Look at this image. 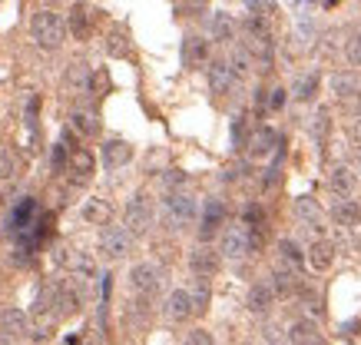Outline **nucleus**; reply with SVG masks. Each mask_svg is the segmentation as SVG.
Segmentation results:
<instances>
[{
	"instance_id": "obj_33",
	"label": "nucleus",
	"mask_w": 361,
	"mask_h": 345,
	"mask_svg": "<svg viewBox=\"0 0 361 345\" xmlns=\"http://www.w3.org/2000/svg\"><path fill=\"white\" fill-rule=\"evenodd\" d=\"M106 50H110V56H126L130 54V40H126V34H123V30H113V34L106 37Z\"/></svg>"
},
{
	"instance_id": "obj_45",
	"label": "nucleus",
	"mask_w": 361,
	"mask_h": 345,
	"mask_svg": "<svg viewBox=\"0 0 361 345\" xmlns=\"http://www.w3.org/2000/svg\"><path fill=\"white\" fill-rule=\"evenodd\" d=\"M351 133H355V136H358V140H361V116H358V120H355V123H351Z\"/></svg>"
},
{
	"instance_id": "obj_40",
	"label": "nucleus",
	"mask_w": 361,
	"mask_h": 345,
	"mask_svg": "<svg viewBox=\"0 0 361 345\" xmlns=\"http://www.w3.org/2000/svg\"><path fill=\"white\" fill-rule=\"evenodd\" d=\"M285 100H288V90L275 87V90H272V97H269V107H272V110H282Z\"/></svg>"
},
{
	"instance_id": "obj_7",
	"label": "nucleus",
	"mask_w": 361,
	"mask_h": 345,
	"mask_svg": "<svg viewBox=\"0 0 361 345\" xmlns=\"http://www.w3.org/2000/svg\"><path fill=\"white\" fill-rule=\"evenodd\" d=\"M235 83H239V77L232 73L229 60H212L209 63V87H212L216 97H229L232 90H235Z\"/></svg>"
},
{
	"instance_id": "obj_8",
	"label": "nucleus",
	"mask_w": 361,
	"mask_h": 345,
	"mask_svg": "<svg viewBox=\"0 0 361 345\" xmlns=\"http://www.w3.org/2000/svg\"><path fill=\"white\" fill-rule=\"evenodd\" d=\"M222 223H226V206H222L219 200H206L202 216H199V239H202V243H209Z\"/></svg>"
},
{
	"instance_id": "obj_6",
	"label": "nucleus",
	"mask_w": 361,
	"mask_h": 345,
	"mask_svg": "<svg viewBox=\"0 0 361 345\" xmlns=\"http://www.w3.org/2000/svg\"><path fill=\"white\" fill-rule=\"evenodd\" d=\"M159 282H163V272L153 266V262H136L130 269V286L133 292H140V296H156L159 292Z\"/></svg>"
},
{
	"instance_id": "obj_46",
	"label": "nucleus",
	"mask_w": 361,
	"mask_h": 345,
	"mask_svg": "<svg viewBox=\"0 0 361 345\" xmlns=\"http://www.w3.org/2000/svg\"><path fill=\"white\" fill-rule=\"evenodd\" d=\"M355 159H358V169H361V143L355 146Z\"/></svg>"
},
{
	"instance_id": "obj_12",
	"label": "nucleus",
	"mask_w": 361,
	"mask_h": 345,
	"mask_svg": "<svg viewBox=\"0 0 361 345\" xmlns=\"http://www.w3.org/2000/svg\"><path fill=\"white\" fill-rule=\"evenodd\" d=\"M183 63H186L189 70L202 67V63H209V40L206 37H186L183 40Z\"/></svg>"
},
{
	"instance_id": "obj_15",
	"label": "nucleus",
	"mask_w": 361,
	"mask_h": 345,
	"mask_svg": "<svg viewBox=\"0 0 361 345\" xmlns=\"http://www.w3.org/2000/svg\"><path fill=\"white\" fill-rule=\"evenodd\" d=\"M209 37H212L216 44H232V40H235V20H232L229 13L216 11L209 17Z\"/></svg>"
},
{
	"instance_id": "obj_43",
	"label": "nucleus",
	"mask_w": 361,
	"mask_h": 345,
	"mask_svg": "<svg viewBox=\"0 0 361 345\" xmlns=\"http://www.w3.org/2000/svg\"><path fill=\"white\" fill-rule=\"evenodd\" d=\"M302 299H308V309L312 312H322V299H318L312 289H302Z\"/></svg>"
},
{
	"instance_id": "obj_28",
	"label": "nucleus",
	"mask_w": 361,
	"mask_h": 345,
	"mask_svg": "<svg viewBox=\"0 0 361 345\" xmlns=\"http://www.w3.org/2000/svg\"><path fill=\"white\" fill-rule=\"evenodd\" d=\"M252 60H255V56L249 54V50H245V47H235V50H232V56H229V67H232V73H235V77H249L252 73Z\"/></svg>"
},
{
	"instance_id": "obj_20",
	"label": "nucleus",
	"mask_w": 361,
	"mask_h": 345,
	"mask_svg": "<svg viewBox=\"0 0 361 345\" xmlns=\"http://www.w3.org/2000/svg\"><path fill=\"white\" fill-rule=\"evenodd\" d=\"M298 286V272L292 266H285V262H279L272 272V292L279 296V299H285V296H292Z\"/></svg>"
},
{
	"instance_id": "obj_31",
	"label": "nucleus",
	"mask_w": 361,
	"mask_h": 345,
	"mask_svg": "<svg viewBox=\"0 0 361 345\" xmlns=\"http://www.w3.org/2000/svg\"><path fill=\"white\" fill-rule=\"evenodd\" d=\"M70 266L77 269V276H83V282H93V279H97V262H93V256H87V253H77V256L70 259Z\"/></svg>"
},
{
	"instance_id": "obj_24",
	"label": "nucleus",
	"mask_w": 361,
	"mask_h": 345,
	"mask_svg": "<svg viewBox=\"0 0 361 345\" xmlns=\"http://www.w3.org/2000/svg\"><path fill=\"white\" fill-rule=\"evenodd\" d=\"M83 219H87L90 226H103V223H110V216H113V210L106 206L103 200H87L83 202Z\"/></svg>"
},
{
	"instance_id": "obj_29",
	"label": "nucleus",
	"mask_w": 361,
	"mask_h": 345,
	"mask_svg": "<svg viewBox=\"0 0 361 345\" xmlns=\"http://www.w3.org/2000/svg\"><path fill=\"white\" fill-rule=\"evenodd\" d=\"M315 90H318V73L312 70V73H305V77L295 80V90H292V97L305 103V100H312V97H315Z\"/></svg>"
},
{
	"instance_id": "obj_41",
	"label": "nucleus",
	"mask_w": 361,
	"mask_h": 345,
	"mask_svg": "<svg viewBox=\"0 0 361 345\" xmlns=\"http://www.w3.org/2000/svg\"><path fill=\"white\" fill-rule=\"evenodd\" d=\"M163 183H166V186H169V190H179V186L186 183V176H183L179 169H169V173H166V176H163Z\"/></svg>"
},
{
	"instance_id": "obj_26",
	"label": "nucleus",
	"mask_w": 361,
	"mask_h": 345,
	"mask_svg": "<svg viewBox=\"0 0 361 345\" xmlns=\"http://www.w3.org/2000/svg\"><path fill=\"white\" fill-rule=\"evenodd\" d=\"M331 93L345 103L351 93H358V77L355 73H331Z\"/></svg>"
},
{
	"instance_id": "obj_23",
	"label": "nucleus",
	"mask_w": 361,
	"mask_h": 345,
	"mask_svg": "<svg viewBox=\"0 0 361 345\" xmlns=\"http://www.w3.org/2000/svg\"><path fill=\"white\" fill-rule=\"evenodd\" d=\"M189 296H192V309H196V312H206V309H209V299H212V286H209V276L196 272Z\"/></svg>"
},
{
	"instance_id": "obj_39",
	"label": "nucleus",
	"mask_w": 361,
	"mask_h": 345,
	"mask_svg": "<svg viewBox=\"0 0 361 345\" xmlns=\"http://www.w3.org/2000/svg\"><path fill=\"white\" fill-rule=\"evenodd\" d=\"M66 159H70V150H66V143H56L54 146V169H56V173L66 167Z\"/></svg>"
},
{
	"instance_id": "obj_4",
	"label": "nucleus",
	"mask_w": 361,
	"mask_h": 345,
	"mask_svg": "<svg viewBox=\"0 0 361 345\" xmlns=\"http://www.w3.org/2000/svg\"><path fill=\"white\" fill-rule=\"evenodd\" d=\"M133 249V233L126 226H110L103 223L99 229V253L106 259H126Z\"/></svg>"
},
{
	"instance_id": "obj_10",
	"label": "nucleus",
	"mask_w": 361,
	"mask_h": 345,
	"mask_svg": "<svg viewBox=\"0 0 361 345\" xmlns=\"http://www.w3.org/2000/svg\"><path fill=\"white\" fill-rule=\"evenodd\" d=\"M166 319H173V322H186L189 315H192V296H189V289H173L169 296H166Z\"/></svg>"
},
{
	"instance_id": "obj_38",
	"label": "nucleus",
	"mask_w": 361,
	"mask_h": 345,
	"mask_svg": "<svg viewBox=\"0 0 361 345\" xmlns=\"http://www.w3.org/2000/svg\"><path fill=\"white\" fill-rule=\"evenodd\" d=\"M17 173V163H13V156L7 150H0V179H13Z\"/></svg>"
},
{
	"instance_id": "obj_44",
	"label": "nucleus",
	"mask_w": 361,
	"mask_h": 345,
	"mask_svg": "<svg viewBox=\"0 0 361 345\" xmlns=\"http://www.w3.org/2000/svg\"><path fill=\"white\" fill-rule=\"evenodd\" d=\"M186 342H199V345H209V342H212V335H209V332H202V329H196V332H189V339H186Z\"/></svg>"
},
{
	"instance_id": "obj_13",
	"label": "nucleus",
	"mask_w": 361,
	"mask_h": 345,
	"mask_svg": "<svg viewBox=\"0 0 361 345\" xmlns=\"http://www.w3.org/2000/svg\"><path fill=\"white\" fill-rule=\"evenodd\" d=\"M133 159V146L126 140H106L103 143V167L106 169H120Z\"/></svg>"
},
{
	"instance_id": "obj_2",
	"label": "nucleus",
	"mask_w": 361,
	"mask_h": 345,
	"mask_svg": "<svg viewBox=\"0 0 361 345\" xmlns=\"http://www.w3.org/2000/svg\"><path fill=\"white\" fill-rule=\"evenodd\" d=\"M163 219H166V226H169V229H189V226L199 219V202H196V196L173 190L163 200Z\"/></svg>"
},
{
	"instance_id": "obj_17",
	"label": "nucleus",
	"mask_w": 361,
	"mask_h": 345,
	"mask_svg": "<svg viewBox=\"0 0 361 345\" xmlns=\"http://www.w3.org/2000/svg\"><path fill=\"white\" fill-rule=\"evenodd\" d=\"M355 186H358V176H355L351 167H335L329 173V190L335 193V196H351Z\"/></svg>"
},
{
	"instance_id": "obj_19",
	"label": "nucleus",
	"mask_w": 361,
	"mask_h": 345,
	"mask_svg": "<svg viewBox=\"0 0 361 345\" xmlns=\"http://www.w3.org/2000/svg\"><path fill=\"white\" fill-rule=\"evenodd\" d=\"M331 216H335V223L338 226H358L361 223V206L358 200H351V196H338V202L331 206Z\"/></svg>"
},
{
	"instance_id": "obj_25",
	"label": "nucleus",
	"mask_w": 361,
	"mask_h": 345,
	"mask_svg": "<svg viewBox=\"0 0 361 345\" xmlns=\"http://www.w3.org/2000/svg\"><path fill=\"white\" fill-rule=\"evenodd\" d=\"M279 262H285V266H292L295 272H302V266H305V253H302L292 239H279Z\"/></svg>"
},
{
	"instance_id": "obj_35",
	"label": "nucleus",
	"mask_w": 361,
	"mask_h": 345,
	"mask_svg": "<svg viewBox=\"0 0 361 345\" xmlns=\"http://www.w3.org/2000/svg\"><path fill=\"white\" fill-rule=\"evenodd\" d=\"M242 223L252 226V229H265V212H262V206H255V202H252V206H245V210H242Z\"/></svg>"
},
{
	"instance_id": "obj_5",
	"label": "nucleus",
	"mask_w": 361,
	"mask_h": 345,
	"mask_svg": "<svg viewBox=\"0 0 361 345\" xmlns=\"http://www.w3.org/2000/svg\"><path fill=\"white\" fill-rule=\"evenodd\" d=\"M222 253L226 259H245L249 253H255V243H252V229L245 223L239 226H229L222 233Z\"/></svg>"
},
{
	"instance_id": "obj_14",
	"label": "nucleus",
	"mask_w": 361,
	"mask_h": 345,
	"mask_svg": "<svg viewBox=\"0 0 361 345\" xmlns=\"http://www.w3.org/2000/svg\"><path fill=\"white\" fill-rule=\"evenodd\" d=\"M189 269H192V272H202V276H212V272L219 269V253L209 249L206 243L196 246V249L189 253Z\"/></svg>"
},
{
	"instance_id": "obj_32",
	"label": "nucleus",
	"mask_w": 361,
	"mask_h": 345,
	"mask_svg": "<svg viewBox=\"0 0 361 345\" xmlns=\"http://www.w3.org/2000/svg\"><path fill=\"white\" fill-rule=\"evenodd\" d=\"M87 30H90L87 7H83V4H77V7H73V13H70V34L83 40V37H87Z\"/></svg>"
},
{
	"instance_id": "obj_16",
	"label": "nucleus",
	"mask_w": 361,
	"mask_h": 345,
	"mask_svg": "<svg viewBox=\"0 0 361 345\" xmlns=\"http://www.w3.org/2000/svg\"><path fill=\"white\" fill-rule=\"evenodd\" d=\"M272 302H275V292L269 282H255L249 289V299H245V309L255 312V315H265V312L272 309Z\"/></svg>"
},
{
	"instance_id": "obj_42",
	"label": "nucleus",
	"mask_w": 361,
	"mask_h": 345,
	"mask_svg": "<svg viewBox=\"0 0 361 345\" xmlns=\"http://www.w3.org/2000/svg\"><path fill=\"white\" fill-rule=\"evenodd\" d=\"M245 4H249V11L252 13H272V0H245Z\"/></svg>"
},
{
	"instance_id": "obj_11",
	"label": "nucleus",
	"mask_w": 361,
	"mask_h": 345,
	"mask_svg": "<svg viewBox=\"0 0 361 345\" xmlns=\"http://www.w3.org/2000/svg\"><path fill=\"white\" fill-rule=\"evenodd\" d=\"M33 219H37V202H33V200H20L11 210V216H7V229H11L13 236H20L23 229H30V226H33Z\"/></svg>"
},
{
	"instance_id": "obj_1",
	"label": "nucleus",
	"mask_w": 361,
	"mask_h": 345,
	"mask_svg": "<svg viewBox=\"0 0 361 345\" xmlns=\"http://www.w3.org/2000/svg\"><path fill=\"white\" fill-rule=\"evenodd\" d=\"M30 37L40 50H56L66 37V23L60 13L54 11H37L30 17Z\"/></svg>"
},
{
	"instance_id": "obj_18",
	"label": "nucleus",
	"mask_w": 361,
	"mask_h": 345,
	"mask_svg": "<svg viewBox=\"0 0 361 345\" xmlns=\"http://www.w3.org/2000/svg\"><path fill=\"white\" fill-rule=\"evenodd\" d=\"M308 262H312L315 272H329L331 262H335V243H331V239H318V243H312V249H308Z\"/></svg>"
},
{
	"instance_id": "obj_21",
	"label": "nucleus",
	"mask_w": 361,
	"mask_h": 345,
	"mask_svg": "<svg viewBox=\"0 0 361 345\" xmlns=\"http://www.w3.org/2000/svg\"><path fill=\"white\" fill-rule=\"evenodd\" d=\"M0 329L7 332V339H20V335H27V312L4 309L0 312Z\"/></svg>"
},
{
	"instance_id": "obj_27",
	"label": "nucleus",
	"mask_w": 361,
	"mask_h": 345,
	"mask_svg": "<svg viewBox=\"0 0 361 345\" xmlns=\"http://www.w3.org/2000/svg\"><path fill=\"white\" fill-rule=\"evenodd\" d=\"M288 342H322L318 325L315 322H305V319H298V322L288 329Z\"/></svg>"
},
{
	"instance_id": "obj_9",
	"label": "nucleus",
	"mask_w": 361,
	"mask_h": 345,
	"mask_svg": "<svg viewBox=\"0 0 361 345\" xmlns=\"http://www.w3.org/2000/svg\"><path fill=\"white\" fill-rule=\"evenodd\" d=\"M282 143L279 136H275V130H269V126H259V130H252L249 140H245V150H249L252 159H265V156L275 153V146Z\"/></svg>"
},
{
	"instance_id": "obj_37",
	"label": "nucleus",
	"mask_w": 361,
	"mask_h": 345,
	"mask_svg": "<svg viewBox=\"0 0 361 345\" xmlns=\"http://www.w3.org/2000/svg\"><path fill=\"white\" fill-rule=\"evenodd\" d=\"M345 56H348L351 67H361V34H355L348 40V47H345Z\"/></svg>"
},
{
	"instance_id": "obj_34",
	"label": "nucleus",
	"mask_w": 361,
	"mask_h": 345,
	"mask_svg": "<svg viewBox=\"0 0 361 345\" xmlns=\"http://www.w3.org/2000/svg\"><path fill=\"white\" fill-rule=\"evenodd\" d=\"M295 212H298V216H302V219H305V216H308V226H318V216H322L312 196H302V200L295 202Z\"/></svg>"
},
{
	"instance_id": "obj_3",
	"label": "nucleus",
	"mask_w": 361,
	"mask_h": 345,
	"mask_svg": "<svg viewBox=\"0 0 361 345\" xmlns=\"http://www.w3.org/2000/svg\"><path fill=\"white\" fill-rule=\"evenodd\" d=\"M153 202H149V196L146 193H133L130 202H126V210H123V226L130 229L133 236H146L149 229H153Z\"/></svg>"
},
{
	"instance_id": "obj_36",
	"label": "nucleus",
	"mask_w": 361,
	"mask_h": 345,
	"mask_svg": "<svg viewBox=\"0 0 361 345\" xmlns=\"http://www.w3.org/2000/svg\"><path fill=\"white\" fill-rule=\"evenodd\" d=\"M329 110L322 107V110H315V116H312V133L318 136V140H325V133H329Z\"/></svg>"
},
{
	"instance_id": "obj_30",
	"label": "nucleus",
	"mask_w": 361,
	"mask_h": 345,
	"mask_svg": "<svg viewBox=\"0 0 361 345\" xmlns=\"http://www.w3.org/2000/svg\"><path fill=\"white\" fill-rule=\"evenodd\" d=\"M73 130H77L80 136H93V133H99L97 113H83V110H77V113H73Z\"/></svg>"
},
{
	"instance_id": "obj_22",
	"label": "nucleus",
	"mask_w": 361,
	"mask_h": 345,
	"mask_svg": "<svg viewBox=\"0 0 361 345\" xmlns=\"http://www.w3.org/2000/svg\"><path fill=\"white\" fill-rule=\"evenodd\" d=\"M66 167H70V173H73L77 183H83V179L93 176V153H87V150H73L70 159H66Z\"/></svg>"
}]
</instances>
